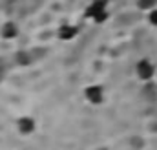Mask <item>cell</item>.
Listing matches in <instances>:
<instances>
[{"label":"cell","mask_w":157,"mask_h":150,"mask_svg":"<svg viewBox=\"0 0 157 150\" xmlns=\"http://www.w3.org/2000/svg\"><path fill=\"white\" fill-rule=\"evenodd\" d=\"M84 17L95 24H102L108 20L110 11H108V0H91L86 9H84Z\"/></svg>","instance_id":"cell-1"},{"label":"cell","mask_w":157,"mask_h":150,"mask_svg":"<svg viewBox=\"0 0 157 150\" xmlns=\"http://www.w3.org/2000/svg\"><path fill=\"white\" fill-rule=\"evenodd\" d=\"M82 95H84L86 103L91 105V106H101L106 101V92H104V88L101 84H88L84 88Z\"/></svg>","instance_id":"cell-2"},{"label":"cell","mask_w":157,"mask_h":150,"mask_svg":"<svg viewBox=\"0 0 157 150\" xmlns=\"http://www.w3.org/2000/svg\"><path fill=\"white\" fill-rule=\"evenodd\" d=\"M135 75L143 82H150L155 75V64L150 59H141L135 62Z\"/></svg>","instance_id":"cell-3"},{"label":"cell","mask_w":157,"mask_h":150,"mask_svg":"<svg viewBox=\"0 0 157 150\" xmlns=\"http://www.w3.org/2000/svg\"><path fill=\"white\" fill-rule=\"evenodd\" d=\"M37 121H35V117H31V115H20L17 121H15V128H17V132L20 134V136H24V137H29V136H33L35 132H37Z\"/></svg>","instance_id":"cell-4"},{"label":"cell","mask_w":157,"mask_h":150,"mask_svg":"<svg viewBox=\"0 0 157 150\" xmlns=\"http://www.w3.org/2000/svg\"><path fill=\"white\" fill-rule=\"evenodd\" d=\"M37 61V55H35V49H17L13 53V62L18 66V68H28L31 66L33 62Z\"/></svg>","instance_id":"cell-5"},{"label":"cell","mask_w":157,"mask_h":150,"mask_svg":"<svg viewBox=\"0 0 157 150\" xmlns=\"http://www.w3.org/2000/svg\"><path fill=\"white\" fill-rule=\"evenodd\" d=\"M20 35V28L15 20H6L2 22L0 26V37L4 40H15V38Z\"/></svg>","instance_id":"cell-6"},{"label":"cell","mask_w":157,"mask_h":150,"mask_svg":"<svg viewBox=\"0 0 157 150\" xmlns=\"http://www.w3.org/2000/svg\"><path fill=\"white\" fill-rule=\"evenodd\" d=\"M78 31H80L78 26L66 22V24H60V26H59V30H57V37H59V40L70 42V40H73V38L78 35Z\"/></svg>","instance_id":"cell-7"},{"label":"cell","mask_w":157,"mask_h":150,"mask_svg":"<svg viewBox=\"0 0 157 150\" xmlns=\"http://www.w3.org/2000/svg\"><path fill=\"white\" fill-rule=\"evenodd\" d=\"M141 95H143V99H144L146 103H155L157 101V84H154L152 81H150V82H144Z\"/></svg>","instance_id":"cell-8"},{"label":"cell","mask_w":157,"mask_h":150,"mask_svg":"<svg viewBox=\"0 0 157 150\" xmlns=\"http://www.w3.org/2000/svg\"><path fill=\"white\" fill-rule=\"evenodd\" d=\"M137 7H139L141 11L150 13L152 9H155L157 7V0H137Z\"/></svg>","instance_id":"cell-9"},{"label":"cell","mask_w":157,"mask_h":150,"mask_svg":"<svg viewBox=\"0 0 157 150\" xmlns=\"http://www.w3.org/2000/svg\"><path fill=\"white\" fill-rule=\"evenodd\" d=\"M146 18H148V24H150V26L157 28V7L152 9L150 13H146Z\"/></svg>","instance_id":"cell-10"},{"label":"cell","mask_w":157,"mask_h":150,"mask_svg":"<svg viewBox=\"0 0 157 150\" xmlns=\"http://www.w3.org/2000/svg\"><path fill=\"white\" fill-rule=\"evenodd\" d=\"M143 139L141 137H132V148H143Z\"/></svg>","instance_id":"cell-11"},{"label":"cell","mask_w":157,"mask_h":150,"mask_svg":"<svg viewBox=\"0 0 157 150\" xmlns=\"http://www.w3.org/2000/svg\"><path fill=\"white\" fill-rule=\"evenodd\" d=\"M4 79H6V66L0 62V84L4 82Z\"/></svg>","instance_id":"cell-12"},{"label":"cell","mask_w":157,"mask_h":150,"mask_svg":"<svg viewBox=\"0 0 157 150\" xmlns=\"http://www.w3.org/2000/svg\"><path fill=\"white\" fill-rule=\"evenodd\" d=\"M97 150H110V148H108V147H99Z\"/></svg>","instance_id":"cell-13"}]
</instances>
